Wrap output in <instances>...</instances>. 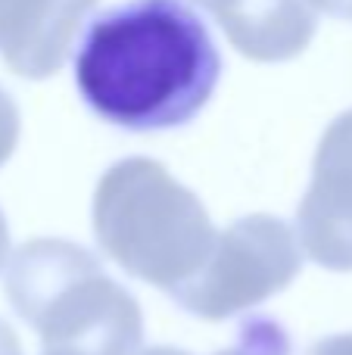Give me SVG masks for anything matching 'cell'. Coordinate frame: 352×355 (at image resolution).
Here are the masks:
<instances>
[{
	"label": "cell",
	"mask_w": 352,
	"mask_h": 355,
	"mask_svg": "<svg viewBox=\"0 0 352 355\" xmlns=\"http://www.w3.org/2000/svg\"><path fill=\"white\" fill-rule=\"evenodd\" d=\"M6 259H10V225H6V215L0 209V268H3Z\"/></svg>",
	"instance_id": "5bb4252c"
},
{
	"label": "cell",
	"mask_w": 352,
	"mask_h": 355,
	"mask_svg": "<svg viewBox=\"0 0 352 355\" xmlns=\"http://www.w3.org/2000/svg\"><path fill=\"white\" fill-rule=\"evenodd\" d=\"M222 78L206 22L181 0H128L100 12L75 53V87L97 119L150 135L193 122Z\"/></svg>",
	"instance_id": "6da1fadb"
},
{
	"label": "cell",
	"mask_w": 352,
	"mask_h": 355,
	"mask_svg": "<svg viewBox=\"0 0 352 355\" xmlns=\"http://www.w3.org/2000/svg\"><path fill=\"white\" fill-rule=\"evenodd\" d=\"M0 355H22V343H19L16 331L0 318Z\"/></svg>",
	"instance_id": "7c38bea8"
},
{
	"label": "cell",
	"mask_w": 352,
	"mask_h": 355,
	"mask_svg": "<svg viewBox=\"0 0 352 355\" xmlns=\"http://www.w3.org/2000/svg\"><path fill=\"white\" fill-rule=\"evenodd\" d=\"M306 256L328 271H352V110L324 128L312 181L297 209Z\"/></svg>",
	"instance_id": "5b68a950"
},
{
	"label": "cell",
	"mask_w": 352,
	"mask_h": 355,
	"mask_svg": "<svg viewBox=\"0 0 352 355\" xmlns=\"http://www.w3.org/2000/svg\"><path fill=\"white\" fill-rule=\"evenodd\" d=\"M6 300L41 337L66 355H137L143 315L137 300L78 243L37 237L10 256Z\"/></svg>",
	"instance_id": "3957f363"
},
{
	"label": "cell",
	"mask_w": 352,
	"mask_h": 355,
	"mask_svg": "<svg viewBox=\"0 0 352 355\" xmlns=\"http://www.w3.org/2000/svg\"><path fill=\"white\" fill-rule=\"evenodd\" d=\"M91 221L106 259L166 293L197 275L218 237L203 200L147 156L106 168L94 190Z\"/></svg>",
	"instance_id": "7a4b0ae2"
},
{
	"label": "cell",
	"mask_w": 352,
	"mask_h": 355,
	"mask_svg": "<svg viewBox=\"0 0 352 355\" xmlns=\"http://www.w3.org/2000/svg\"><path fill=\"white\" fill-rule=\"evenodd\" d=\"M218 25L247 60L287 62L312 44L318 19L309 0H240Z\"/></svg>",
	"instance_id": "52a82bcc"
},
{
	"label": "cell",
	"mask_w": 352,
	"mask_h": 355,
	"mask_svg": "<svg viewBox=\"0 0 352 355\" xmlns=\"http://www.w3.org/2000/svg\"><path fill=\"white\" fill-rule=\"evenodd\" d=\"M100 0H0V53L10 72L44 81L66 66Z\"/></svg>",
	"instance_id": "8992f818"
},
{
	"label": "cell",
	"mask_w": 352,
	"mask_h": 355,
	"mask_svg": "<svg viewBox=\"0 0 352 355\" xmlns=\"http://www.w3.org/2000/svg\"><path fill=\"white\" fill-rule=\"evenodd\" d=\"M309 6L315 12H324V16L346 19V22H352V0H309Z\"/></svg>",
	"instance_id": "8fae6325"
},
{
	"label": "cell",
	"mask_w": 352,
	"mask_h": 355,
	"mask_svg": "<svg viewBox=\"0 0 352 355\" xmlns=\"http://www.w3.org/2000/svg\"><path fill=\"white\" fill-rule=\"evenodd\" d=\"M41 355H66V352H53V349H44Z\"/></svg>",
	"instance_id": "9a60e30c"
},
{
	"label": "cell",
	"mask_w": 352,
	"mask_h": 355,
	"mask_svg": "<svg viewBox=\"0 0 352 355\" xmlns=\"http://www.w3.org/2000/svg\"><path fill=\"white\" fill-rule=\"evenodd\" d=\"M191 3H197V6H203V10H209L212 16H215V22H218V19L228 16V12L234 10L240 0H191Z\"/></svg>",
	"instance_id": "4fadbf2b"
},
{
	"label": "cell",
	"mask_w": 352,
	"mask_h": 355,
	"mask_svg": "<svg viewBox=\"0 0 352 355\" xmlns=\"http://www.w3.org/2000/svg\"><path fill=\"white\" fill-rule=\"evenodd\" d=\"M303 252L284 218L247 215L218 234L200 271L168 296L197 318L225 321L284 293L303 271Z\"/></svg>",
	"instance_id": "277c9868"
},
{
	"label": "cell",
	"mask_w": 352,
	"mask_h": 355,
	"mask_svg": "<svg viewBox=\"0 0 352 355\" xmlns=\"http://www.w3.org/2000/svg\"><path fill=\"white\" fill-rule=\"evenodd\" d=\"M137 355H193V352L175 349V346H153V349H141ZM215 355H290V337L268 315H249L237 327L234 346H228V349Z\"/></svg>",
	"instance_id": "ba28073f"
},
{
	"label": "cell",
	"mask_w": 352,
	"mask_h": 355,
	"mask_svg": "<svg viewBox=\"0 0 352 355\" xmlns=\"http://www.w3.org/2000/svg\"><path fill=\"white\" fill-rule=\"evenodd\" d=\"M303 355H352V334H334V337L315 340Z\"/></svg>",
	"instance_id": "30bf717a"
},
{
	"label": "cell",
	"mask_w": 352,
	"mask_h": 355,
	"mask_svg": "<svg viewBox=\"0 0 352 355\" xmlns=\"http://www.w3.org/2000/svg\"><path fill=\"white\" fill-rule=\"evenodd\" d=\"M19 131H22V116H19L16 100L10 97L6 87H0V168L10 162V156L16 153Z\"/></svg>",
	"instance_id": "9c48e42d"
}]
</instances>
